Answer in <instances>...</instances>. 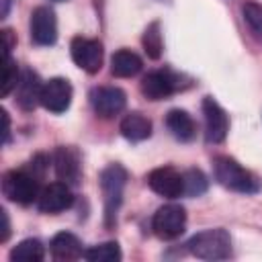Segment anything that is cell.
Masks as SVG:
<instances>
[{"label": "cell", "instance_id": "obj_26", "mask_svg": "<svg viewBox=\"0 0 262 262\" xmlns=\"http://www.w3.org/2000/svg\"><path fill=\"white\" fill-rule=\"evenodd\" d=\"M0 213H2V219H4V229H2L0 242H6V239H8V235H10V221H8V213H6L4 209H0Z\"/></svg>", "mask_w": 262, "mask_h": 262}, {"label": "cell", "instance_id": "obj_14", "mask_svg": "<svg viewBox=\"0 0 262 262\" xmlns=\"http://www.w3.org/2000/svg\"><path fill=\"white\" fill-rule=\"evenodd\" d=\"M72 203H74L72 188H70V184H66V182H61V180L43 186L41 192H39V199H37V207H39V211H43V213H51V215L70 209Z\"/></svg>", "mask_w": 262, "mask_h": 262}, {"label": "cell", "instance_id": "obj_15", "mask_svg": "<svg viewBox=\"0 0 262 262\" xmlns=\"http://www.w3.org/2000/svg\"><path fill=\"white\" fill-rule=\"evenodd\" d=\"M41 90H43V82L39 80V76L33 70H23L18 84L14 88L18 106L23 111H33L37 104H41Z\"/></svg>", "mask_w": 262, "mask_h": 262}, {"label": "cell", "instance_id": "obj_23", "mask_svg": "<svg viewBox=\"0 0 262 262\" xmlns=\"http://www.w3.org/2000/svg\"><path fill=\"white\" fill-rule=\"evenodd\" d=\"M182 180H184V194L186 196H199L209 188L207 176L196 168H188L186 172H182Z\"/></svg>", "mask_w": 262, "mask_h": 262}, {"label": "cell", "instance_id": "obj_1", "mask_svg": "<svg viewBox=\"0 0 262 262\" xmlns=\"http://www.w3.org/2000/svg\"><path fill=\"white\" fill-rule=\"evenodd\" d=\"M213 176L221 186L235 192L256 194L262 190V178L246 170L239 162H235L229 156H217L213 160Z\"/></svg>", "mask_w": 262, "mask_h": 262}, {"label": "cell", "instance_id": "obj_3", "mask_svg": "<svg viewBox=\"0 0 262 262\" xmlns=\"http://www.w3.org/2000/svg\"><path fill=\"white\" fill-rule=\"evenodd\" d=\"M186 248L201 260H225L231 256V237L223 227L205 229L194 233L186 242Z\"/></svg>", "mask_w": 262, "mask_h": 262}, {"label": "cell", "instance_id": "obj_16", "mask_svg": "<svg viewBox=\"0 0 262 262\" xmlns=\"http://www.w3.org/2000/svg\"><path fill=\"white\" fill-rule=\"evenodd\" d=\"M49 250H51V256L55 260H61V262L76 260V258L84 256L82 242L74 233H70V231H61V233L53 235V239L49 244Z\"/></svg>", "mask_w": 262, "mask_h": 262}, {"label": "cell", "instance_id": "obj_18", "mask_svg": "<svg viewBox=\"0 0 262 262\" xmlns=\"http://www.w3.org/2000/svg\"><path fill=\"white\" fill-rule=\"evenodd\" d=\"M143 61L141 57L131 49H119L111 57V72L117 78H133L141 72Z\"/></svg>", "mask_w": 262, "mask_h": 262}, {"label": "cell", "instance_id": "obj_24", "mask_svg": "<svg viewBox=\"0 0 262 262\" xmlns=\"http://www.w3.org/2000/svg\"><path fill=\"white\" fill-rule=\"evenodd\" d=\"M242 14H244V20L250 27V31L258 39H262V4L254 2V0H248V2L242 4Z\"/></svg>", "mask_w": 262, "mask_h": 262}, {"label": "cell", "instance_id": "obj_13", "mask_svg": "<svg viewBox=\"0 0 262 262\" xmlns=\"http://www.w3.org/2000/svg\"><path fill=\"white\" fill-rule=\"evenodd\" d=\"M31 39L37 45H53L57 41V18L49 6H37L31 12Z\"/></svg>", "mask_w": 262, "mask_h": 262}, {"label": "cell", "instance_id": "obj_10", "mask_svg": "<svg viewBox=\"0 0 262 262\" xmlns=\"http://www.w3.org/2000/svg\"><path fill=\"white\" fill-rule=\"evenodd\" d=\"M203 115H205V139L209 143L225 141L227 131H229V119H227V113L223 111V106L215 98L205 96L203 98Z\"/></svg>", "mask_w": 262, "mask_h": 262}, {"label": "cell", "instance_id": "obj_9", "mask_svg": "<svg viewBox=\"0 0 262 262\" xmlns=\"http://www.w3.org/2000/svg\"><path fill=\"white\" fill-rule=\"evenodd\" d=\"M147 186L160 194V196H166V199H178L184 194V180H182V174L172 168V166H162V168H156L147 174L145 178Z\"/></svg>", "mask_w": 262, "mask_h": 262}, {"label": "cell", "instance_id": "obj_21", "mask_svg": "<svg viewBox=\"0 0 262 262\" xmlns=\"http://www.w3.org/2000/svg\"><path fill=\"white\" fill-rule=\"evenodd\" d=\"M84 258L90 262H119L123 254L117 242H104V244H96L84 250Z\"/></svg>", "mask_w": 262, "mask_h": 262}, {"label": "cell", "instance_id": "obj_2", "mask_svg": "<svg viewBox=\"0 0 262 262\" xmlns=\"http://www.w3.org/2000/svg\"><path fill=\"white\" fill-rule=\"evenodd\" d=\"M102 201H104V225L113 227L117 223V213L123 203V192L127 186V170L121 164H108L98 178Z\"/></svg>", "mask_w": 262, "mask_h": 262}, {"label": "cell", "instance_id": "obj_12", "mask_svg": "<svg viewBox=\"0 0 262 262\" xmlns=\"http://www.w3.org/2000/svg\"><path fill=\"white\" fill-rule=\"evenodd\" d=\"M53 168L61 182L66 184H78L82 176V156L74 145H59L53 156Z\"/></svg>", "mask_w": 262, "mask_h": 262}, {"label": "cell", "instance_id": "obj_25", "mask_svg": "<svg viewBox=\"0 0 262 262\" xmlns=\"http://www.w3.org/2000/svg\"><path fill=\"white\" fill-rule=\"evenodd\" d=\"M18 68H16V61L10 57V53H4V68H2V96L6 98L18 84Z\"/></svg>", "mask_w": 262, "mask_h": 262}, {"label": "cell", "instance_id": "obj_19", "mask_svg": "<svg viewBox=\"0 0 262 262\" xmlns=\"http://www.w3.org/2000/svg\"><path fill=\"white\" fill-rule=\"evenodd\" d=\"M121 135L129 141H143L151 135V121L141 113H129L121 121Z\"/></svg>", "mask_w": 262, "mask_h": 262}, {"label": "cell", "instance_id": "obj_4", "mask_svg": "<svg viewBox=\"0 0 262 262\" xmlns=\"http://www.w3.org/2000/svg\"><path fill=\"white\" fill-rule=\"evenodd\" d=\"M2 192L16 205H31L39 199V176L31 170H10L2 178Z\"/></svg>", "mask_w": 262, "mask_h": 262}, {"label": "cell", "instance_id": "obj_5", "mask_svg": "<svg viewBox=\"0 0 262 262\" xmlns=\"http://www.w3.org/2000/svg\"><path fill=\"white\" fill-rule=\"evenodd\" d=\"M141 88V94L147 98V100H164L168 96H172L174 92L182 90L184 84H182V76L164 68V70H154V72H147L139 84Z\"/></svg>", "mask_w": 262, "mask_h": 262}, {"label": "cell", "instance_id": "obj_28", "mask_svg": "<svg viewBox=\"0 0 262 262\" xmlns=\"http://www.w3.org/2000/svg\"><path fill=\"white\" fill-rule=\"evenodd\" d=\"M53 2H66V0H53Z\"/></svg>", "mask_w": 262, "mask_h": 262}, {"label": "cell", "instance_id": "obj_17", "mask_svg": "<svg viewBox=\"0 0 262 262\" xmlns=\"http://www.w3.org/2000/svg\"><path fill=\"white\" fill-rule=\"evenodd\" d=\"M166 127L172 133V137L178 139V141H190L196 135L194 119L186 111H182V108H172L166 115Z\"/></svg>", "mask_w": 262, "mask_h": 262}, {"label": "cell", "instance_id": "obj_22", "mask_svg": "<svg viewBox=\"0 0 262 262\" xmlns=\"http://www.w3.org/2000/svg\"><path fill=\"white\" fill-rule=\"evenodd\" d=\"M141 43H143V49L147 53V57L151 59H160L162 55V49H164V41H162V27L158 20L149 23L143 31V37H141Z\"/></svg>", "mask_w": 262, "mask_h": 262}, {"label": "cell", "instance_id": "obj_6", "mask_svg": "<svg viewBox=\"0 0 262 262\" xmlns=\"http://www.w3.org/2000/svg\"><path fill=\"white\" fill-rule=\"evenodd\" d=\"M186 227V211L180 205H164L151 217V229L160 239H174Z\"/></svg>", "mask_w": 262, "mask_h": 262}, {"label": "cell", "instance_id": "obj_7", "mask_svg": "<svg viewBox=\"0 0 262 262\" xmlns=\"http://www.w3.org/2000/svg\"><path fill=\"white\" fill-rule=\"evenodd\" d=\"M70 53L74 63L88 74H96L102 68V43L98 39L74 37L70 45Z\"/></svg>", "mask_w": 262, "mask_h": 262}, {"label": "cell", "instance_id": "obj_20", "mask_svg": "<svg viewBox=\"0 0 262 262\" xmlns=\"http://www.w3.org/2000/svg\"><path fill=\"white\" fill-rule=\"evenodd\" d=\"M43 256H45V248L35 237L23 239L20 244H16L10 250V260L12 262H41Z\"/></svg>", "mask_w": 262, "mask_h": 262}, {"label": "cell", "instance_id": "obj_11", "mask_svg": "<svg viewBox=\"0 0 262 262\" xmlns=\"http://www.w3.org/2000/svg\"><path fill=\"white\" fill-rule=\"evenodd\" d=\"M90 104L98 117L113 119L125 108L127 96L117 86H98V88H92L90 92Z\"/></svg>", "mask_w": 262, "mask_h": 262}, {"label": "cell", "instance_id": "obj_8", "mask_svg": "<svg viewBox=\"0 0 262 262\" xmlns=\"http://www.w3.org/2000/svg\"><path fill=\"white\" fill-rule=\"evenodd\" d=\"M72 96H74V88L70 84V80L66 78H51L43 84L41 90V106L49 113H66L72 104Z\"/></svg>", "mask_w": 262, "mask_h": 262}, {"label": "cell", "instance_id": "obj_27", "mask_svg": "<svg viewBox=\"0 0 262 262\" xmlns=\"http://www.w3.org/2000/svg\"><path fill=\"white\" fill-rule=\"evenodd\" d=\"M2 121H4V143H8V139H10V117L4 108H2Z\"/></svg>", "mask_w": 262, "mask_h": 262}]
</instances>
